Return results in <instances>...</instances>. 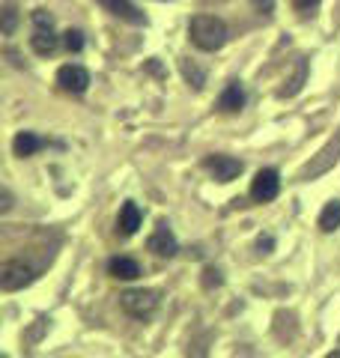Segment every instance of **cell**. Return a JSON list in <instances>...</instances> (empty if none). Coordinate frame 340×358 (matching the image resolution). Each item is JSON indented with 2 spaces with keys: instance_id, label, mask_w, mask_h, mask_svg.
Instances as JSON below:
<instances>
[{
  "instance_id": "obj_1",
  "label": "cell",
  "mask_w": 340,
  "mask_h": 358,
  "mask_svg": "<svg viewBox=\"0 0 340 358\" xmlns=\"http://www.w3.org/2000/svg\"><path fill=\"white\" fill-rule=\"evenodd\" d=\"M188 36L200 51H218L227 42V24L218 15H194L188 24Z\"/></svg>"
},
{
  "instance_id": "obj_2",
  "label": "cell",
  "mask_w": 340,
  "mask_h": 358,
  "mask_svg": "<svg viewBox=\"0 0 340 358\" xmlns=\"http://www.w3.org/2000/svg\"><path fill=\"white\" fill-rule=\"evenodd\" d=\"M33 278H36V268L27 266L24 260H6L3 266H0V287H3L6 293L33 284Z\"/></svg>"
},
{
  "instance_id": "obj_3",
  "label": "cell",
  "mask_w": 340,
  "mask_h": 358,
  "mask_svg": "<svg viewBox=\"0 0 340 358\" xmlns=\"http://www.w3.org/2000/svg\"><path fill=\"white\" fill-rule=\"evenodd\" d=\"M120 305H122L126 313H132V317L143 320V317H150V313L155 310L158 296L153 293V289H129V293L120 296Z\"/></svg>"
},
{
  "instance_id": "obj_4",
  "label": "cell",
  "mask_w": 340,
  "mask_h": 358,
  "mask_svg": "<svg viewBox=\"0 0 340 358\" xmlns=\"http://www.w3.org/2000/svg\"><path fill=\"white\" fill-rule=\"evenodd\" d=\"M281 192V176L278 171H271V167H266V171H260L254 176L251 182V197L257 200V203H269V200H275Z\"/></svg>"
},
{
  "instance_id": "obj_5",
  "label": "cell",
  "mask_w": 340,
  "mask_h": 358,
  "mask_svg": "<svg viewBox=\"0 0 340 358\" xmlns=\"http://www.w3.org/2000/svg\"><path fill=\"white\" fill-rule=\"evenodd\" d=\"M340 159V134L334 141H328V147L316 155V159L311 162V164H304L302 167V173H299V179H304V182H308V179H313V176H320V173H325L328 167H332L334 162Z\"/></svg>"
},
{
  "instance_id": "obj_6",
  "label": "cell",
  "mask_w": 340,
  "mask_h": 358,
  "mask_svg": "<svg viewBox=\"0 0 340 358\" xmlns=\"http://www.w3.org/2000/svg\"><path fill=\"white\" fill-rule=\"evenodd\" d=\"M203 164H206V171L218 179V182H230V179L242 173V162L233 159V155H209Z\"/></svg>"
},
{
  "instance_id": "obj_7",
  "label": "cell",
  "mask_w": 340,
  "mask_h": 358,
  "mask_svg": "<svg viewBox=\"0 0 340 358\" xmlns=\"http://www.w3.org/2000/svg\"><path fill=\"white\" fill-rule=\"evenodd\" d=\"M57 84H60L66 93H75V96H81L84 90L90 87V72L84 69V66H63L60 72H57Z\"/></svg>"
},
{
  "instance_id": "obj_8",
  "label": "cell",
  "mask_w": 340,
  "mask_h": 358,
  "mask_svg": "<svg viewBox=\"0 0 340 358\" xmlns=\"http://www.w3.org/2000/svg\"><path fill=\"white\" fill-rule=\"evenodd\" d=\"M146 248H150L153 254H158V257H173L179 251V245H176V236L170 233V227L162 221L155 227V233L150 236V242H146Z\"/></svg>"
},
{
  "instance_id": "obj_9",
  "label": "cell",
  "mask_w": 340,
  "mask_h": 358,
  "mask_svg": "<svg viewBox=\"0 0 340 358\" xmlns=\"http://www.w3.org/2000/svg\"><path fill=\"white\" fill-rule=\"evenodd\" d=\"M99 3L105 6L111 15H117V18H122V21H129V24H146V15L132 3V0H99Z\"/></svg>"
},
{
  "instance_id": "obj_10",
  "label": "cell",
  "mask_w": 340,
  "mask_h": 358,
  "mask_svg": "<svg viewBox=\"0 0 340 358\" xmlns=\"http://www.w3.org/2000/svg\"><path fill=\"white\" fill-rule=\"evenodd\" d=\"M141 221H143V212L138 209V203H122V209H120V221H117V227H120V233L122 236H134L138 233V227H141Z\"/></svg>"
},
{
  "instance_id": "obj_11",
  "label": "cell",
  "mask_w": 340,
  "mask_h": 358,
  "mask_svg": "<svg viewBox=\"0 0 340 358\" xmlns=\"http://www.w3.org/2000/svg\"><path fill=\"white\" fill-rule=\"evenodd\" d=\"M108 272L120 281H134V278H141V263L132 260V257H113L108 263Z\"/></svg>"
},
{
  "instance_id": "obj_12",
  "label": "cell",
  "mask_w": 340,
  "mask_h": 358,
  "mask_svg": "<svg viewBox=\"0 0 340 358\" xmlns=\"http://www.w3.org/2000/svg\"><path fill=\"white\" fill-rule=\"evenodd\" d=\"M42 147H48V141H42L39 134H33V131H18L15 141H13V150H15V155H21V159H27V155H33Z\"/></svg>"
},
{
  "instance_id": "obj_13",
  "label": "cell",
  "mask_w": 340,
  "mask_h": 358,
  "mask_svg": "<svg viewBox=\"0 0 340 358\" xmlns=\"http://www.w3.org/2000/svg\"><path fill=\"white\" fill-rule=\"evenodd\" d=\"M218 108L224 110V114H236V110H242V108H245V90L239 87V81H233V84L221 93Z\"/></svg>"
},
{
  "instance_id": "obj_14",
  "label": "cell",
  "mask_w": 340,
  "mask_h": 358,
  "mask_svg": "<svg viewBox=\"0 0 340 358\" xmlns=\"http://www.w3.org/2000/svg\"><path fill=\"white\" fill-rule=\"evenodd\" d=\"M30 45H33V51L36 54H54L57 48V36H54V30L51 27H36L33 30V36H30Z\"/></svg>"
},
{
  "instance_id": "obj_15",
  "label": "cell",
  "mask_w": 340,
  "mask_h": 358,
  "mask_svg": "<svg viewBox=\"0 0 340 358\" xmlns=\"http://www.w3.org/2000/svg\"><path fill=\"white\" fill-rule=\"evenodd\" d=\"M337 227H340V200H332V203L320 212V230L334 233Z\"/></svg>"
},
{
  "instance_id": "obj_16",
  "label": "cell",
  "mask_w": 340,
  "mask_h": 358,
  "mask_svg": "<svg viewBox=\"0 0 340 358\" xmlns=\"http://www.w3.org/2000/svg\"><path fill=\"white\" fill-rule=\"evenodd\" d=\"M179 69H183L185 81H188L191 87H194V90H203V84H206V72H203L197 63H191V60H179Z\"/></svg>"
},
{
  "instance_id": "obj_17",
  "label": "cell",
  "mask_w": 340,
  "mask_h": 358,
  "mask_svg": "<svg viewBox=\"0 0 340 358\" xmlns=\"http://www.w3.org/2000/svg\"><path fill=\"white\" fill-rule=\"evenodd\" d=\"M304 78H308V63L299 60V66H296V75H292L290 87H283V90H281V96H296L299 90H302V84H304Z\"/></svg>"
},
{
  "instance_id": "obj_18",
  "label": "cell",
  "mask_w": 340,
  "mask_h": 358,
  "mask_svg": "<svg viewBox=\"0 0 340 358\" xmlns=\"http://www.w3.org/2000/svg\"><path fill=\"white\" fill-rule=\"evenodd\" d=\"M63 45H66L69 51H81V48H84V33H81V30H66V33H63Z\"/></svg>"
},
{
  "instance_id": "obj_19",
  "label": "cell",
  "mask_w": 340,
  "mask_h": 358,
  "mask_svg": "<svg viewBox=\"0 0 340 358\" xmlns=\"http://www.w3.org/2000/svg\"><path fill=\"white\" fill-rule=\"evenodd\" d=\"M33 24L36 27H54V18H51V13H45V9H36V13H33Z\"/></svg>"
},
{
  "instance_id": "obj_20",
  "label": "cell",
  "mask_w": 340,
  "mask_h": 358,
  "mask_svg": "<svg viewBox=\"0 0 340 358\" xmlns=\"http://www.w3.org/2000/svg\"><path fill=\"white\" fill-rule=\"evenodd\" d=\"M203 275H206V278H203V287H206V289H212V287L221 284V272H218V268H206Z\"/></svg>"
},
{
  "instance_id": "obj_21",
  "label": "cell",
  "mask_w": 340,
  "mask_h": 358,
  "mask_svg": "<svg viewBox=\"0 0 340 358\" xmlns=\"http://www.w3.org/2000/svg\"><path fill=\"white\" fill-rule=\"evenodd\" d=\"M13 30H15V9H13V6H6V13H3V33L9 36Z\"/></svg>"
},
{
  "instance_id": "obj_22",
  "label": "cell",
  "mask_w": 340,
  "mask_h": 358,
  "mask_svg": "<svg viewBox=\"0 0 340 358\" xmlns=\"http://www.w3.org/2000/svg\"><path fill=\"white\" fill-rule=\"evenodd\" d=\"M251 6L257 9L260 15H269L271 9H275V0H251Z\"/></svg>"
},
{
  "instance_id": "obj_23",
  "label": "cell",
  "mask_w": 340,
  "mask_h": 358,
  "mask_svg": "<svg viewBox=\"0 0 340 358\" xmlns=\"http://www.w3.org/2000/svg\"><path fill=\"white\" fill-rule=\"evenodd\" d=\"M316 3H320V0H292V6H296L299 13H311Z\"/></svg>"
},
{
  "instance_id": "obj_24",
  "label": "cell",
  "mask_w": 340,
  "mask_h": 358,
  "mask_svg": "<svg viewBox=\"0 0 340 358\" xmlns=\"http://www.w3.org/2000/svg\"><path fill=\"white\" fill-rule=\"evenodd\" d=\"M9 206H13V197H9V192H3V203H0V212H9Z\"/></svg>"
},
{
  "instance_id": "obj_25",
  "label": "cell",
  "mask_w": 340,
  "mask_h": 358,
  "mask_svg": "<svg viewBox=\"0 0 340 358\" xmlns=\"http://www.w3.org/2000/svg\"><path fill=\"white\" fill-rule=\"evenodd\" d=\"M332 358H340V350H334V352H332Z\"/></svg>"
}]
</instances>
